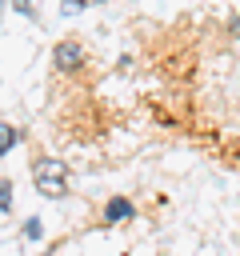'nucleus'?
I'll list each match as a JSON object with an SVG mask.
<instances>
[{
    "instance_id": "nucleus-1",
    "label": "nucleus",
    "mask_w": 240,
    "mask_h": 256,
    "mask_svg": "<svg viewBox=\"0 0 240 256\" xmlns=\"http://www.w3.org/2000/svg\"><path fill=\"white\" fill-rule=\"evenodd\" d=\"M32 184H36V192L48 196V200L68 196V164H64V160H52V156L36 160V164H32Z\"/></svg>"
},
{
    "instance_id": "nucleus-3",
    "label": "nucleus",
    "mask_w": 240,
    "mask_h": 256,
    "mask_svg": "<svg viewBox=\"0 0 240 256\" xmlns=\"http://www.w3.org/2000/svg\"><path fill=\"white\" fill-rule=\"evenodd\" d=\"M132 216H136V204H132L128 196H108V200H104V212H100L104 224H128Z\"/></svg>"
},
{
    "instance_id": "nucleus-5",
    "label": "nucleus",
    "mask_w": 240,
    "mask_h": 256,
    "mask_svg": "<svg viewBox=\"0 0 240 256\" xmlns=\"http://www.w3.org/2000/svg\"><path fill=\"white\" fill-rule=\"evenodd\" d=\"M92 4H104V0H60V16H76V12L92 8Z\"/></svg>"
},
{
    "instance_id": "nucleus-7",
    "label": "nucleus",
    "mask_w": 240,
    "mask_h": 256,
    "mask_svg": "<svg viewBox=\"0 0 240 256\" xmlns=\"http://www.w3.org/2000/svg\"><path fill=\"white\" fill-rule=\"evenodd\" d=\"M0 208H12V180H0Z\"/></svg>"
},
{
    "instance_id": "nucleus-6",
    "label": "nucleus",
    "mask_w": 240,
    "mask_h": 256,
    "mask_svg": "<svg viewBox=\"0 0 240 256\" xmlns=\"http://www.w3.org/2000/svg\"><path fill=\"white\" fill-rule=\"evenodd\" d=\"M24 236H28V240H40V236H44V228H40V220H36V216H32V220H24Z\"/></svg>"
},
{
    "instance_id": "nucleus-8",
    "label": "nucleus",
    "mask_w": 240,
    "mask_h": 256,
    "mask_svg": "<svg viewBox=\"0 0 240 256\" xmlns=\"http://www.w3.org/2000/svg\"><path fill=\"white\" fill-rule=\"evenodd\" d=\"M224 32H228L232 40H240V12H232V16H228V24H224Z\"/></svg>"
},
{
    "instance_id": "nucleus-9",
    "label": "nucleus",
    "mask_w": 240,
    "mask_h": 256,
    "mask_svg": "<svg viewBox=\"0 0 240 256\" xmlns=\"http://www.w3.org/2000/svg\"><path fill=\"white\" fill-rule=\"evenodd\" d=\"M12 8L24 12V16H36V0H12Z\"/></svg>"
},
{
    "instance_id": "nucleus-2",
    "label": "nucleus",
    "mask_w": 240,
    "mask_h": 256,
    "mask_svg": "<svg viewBox=\"0 0 240 256\" xmlns=\"http://www.w3.org/2000/svg\"><path fill=\"white\" fill-rule=\"evenodd\" d=\"M52 64H56V72H64V76H76V72L88 64V52H84L80 40H60V44L52 48Z\"/></svg>"
},
{
    "instance_id": "nucleus-10",
    "label": "nucleus",
    "mask_w": 240,
    "mask_h": 256,
    "mask_svg": "<svg viewBox=\"0 0 240 256\" xmlns=\"http://www.w3.org/2000/svg\"><path fill=\"white\" fill-rule=\"evenodd\" d=\"M4 4H8V0H0V12H4Z\"/></svg>"
},
{
    "instance_id": "nucleus-4",
    "label": "nucleus",
    "mask_w": 240,
    "mask_h": 256,
    "mask_svg": "<svg viewBox=\"0 0 240 256\" xmlns=\"http://www.w3.org/2000/svg\"><path fill=\"white\" fill-rule=\"evenodd\" d=\"M16 140H20V132H16L12 124H0V156H4V152H12V148H16Z\"/></svg>"
}]
</instances>
